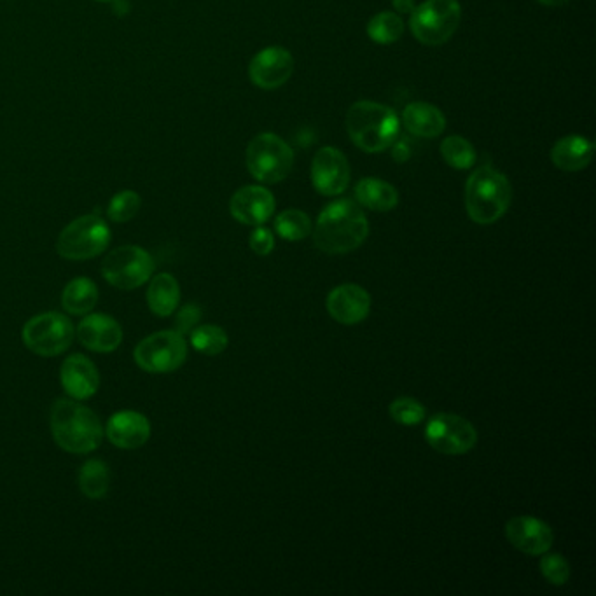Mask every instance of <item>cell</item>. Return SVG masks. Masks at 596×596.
Listing matches in <instances>:
<instances>
[{"label": "cell", "instance_id": "cb8c5ba5", "mask_svg": "<svg viewBox=\"0 0 596 596\" xmlns=\"http://www.w3.org/2000/svg\"><path fill=\"white\" fill-rule=\"evenodd\" d=\"M97 303L98 287L90 278H76L63 289L62 306L70 315H88Z\"/></svg>", "mask_w": 596, "mask_h": 596}, {"label": "cell", "instance_id": "7c38bea8", "mask_svg": "<svg viewBox=\"0 0 596 596\" xmlns=\"http://www.w3.org/2000/svg\"><path fill=\"white\" fill-rule=\"evenodd\" d=\"M312 182L320 195H341L350 182V165L345 154L334 147H322L313 158Z\"/></svg>", "mask_w": 596, "mask_h": 596}, {"label": "cell", "instance_id": "836d02e7", "mask_svg": "<svg viewBox=\"0 0 596 596\" xmlns=\"http://www.w3.org/2000/svg\"><path fill=\"white\" fill-rule=\"evenodd\" d=\"M201 319V310L196 305H188L182 308L179 315H177V320H175V331L177 333H181L182 336L184 334L191 333L193 329H195L196 324L200 322Z\"/></svg>", "mask_w": 596, "mask_h": 596}, {"label": "cell", "instance_id": "ffe728a7", "mask_svg": "<svg viewBox=\"0 0 596 596\" xmlns=\"http://www.w3.org/2000/svg\"><path fill=\"white\" fill-rule=\"evenodd\" d=\"M595 154V146L590 140L569 135L556 142L551 149V161L563 172H581L590 165Z\"/></svg>", "mask_w": 596, "mask_h": 596}, {"label": "cell", "instance_id": "4fadbf2b", "mask_svg": "<svg viewBox=\"0 0 596 596\" xmlns=\"http://www.w3.org/2000/svg\"><path fill=\"white\" fill-rule=\"evenodd\" d=\"M294 60L284 48H266L259 51L250 62L249 76L257 88L277 90L284 86L292 76Z\"/></svg>", "mask_w": 596, "mask_h": 596}, {"label": "cell", "instance_id": "9a60e30c", "mask_svg": "<svg viewBox=\"0 0 596 596\" xmlns=\"http://www.w3.org/2000/svg\"><path fill=\"white\" fill-rule=\"evenodd\" d=\"M77 338L83 347L98 354H109L118 350L123 341V329L118 320L107 313L86 315L77 327Z\"/></svg>", "mask_w": 596, "mask_h": 596}, {"label": "cell", "instance_id": "d4e9b609", "mask_svg": "<svg viewBox=\"0 0 596 596\" xmlns=\"http://www.w3.org/2000/svg\"><path fill=\"white\" fill-rule=\"evenodd\" d=\"M111 485V471L102 460H88L79 472L81 492L91 500L104 499Z\"/></svg>", "mask_w": 596, "mask_h": 596}, {"label": "cell", "instance_id": "484cf974", "mask_svg": "<svg viewBox=\"0 0 596 596\" xmlns=\"http://www.w3.org/2000/svg\"><path fill=\"white\" fill-rule=\"evenodd\" d=\"M228 334L226 331L219 326H207L195 327L191 331V345L195 348L196 352H200L203 355H219L228 348Z\"/></svg>", "mask_w": 596, "mask_h": 596}, {"label": "cell", "instance_id": "74e56055", "mask_svg": "<svg viewBox=\"0 0 596 596\" xmlns=\"http://www.w3.org/2000/svg\"><path fill=\"white\" fill-rule=\"evenodd\" d=\"M98 2H112V0H98Z\"/></svg>", "mask_w": 596, "mask_h": 596}, {"label": "cell", "instance_id": "4316f807", "mask_svg": "<svg viewBox=\"0 0 596 596\" xmlns=\"http://www.w3.org/2000/svg\"><path fill=\"white\" fill-rule=\"evenodd\" d=\"M275 229L284 240L299 242L312 233V221L305 212L292 208V210H285L278 215Z\"/></svg>", "mask_w": 596, "mask_h": 596}, {"label": "cell", "instance_id": "5b68a950", "mask_svg": "<svg viewBox=\"0 0 596 596\" xmlns=\"http://www.w3.org/2000/svg\"><path fill=\"white\" fill-rule=\"evenodd\" d=\"M111 242V228L100 215L77 217L63 229L56 252L69 261H88L100 256Z\"/></svg>", "mask_w": 596, "mask_h": 596}, {"label": "cell", "instance_id": "7a4b0ae2", "mask_svg": "<svg viewBox=\"0 0 596 596\" xmlns=\"http://www.w3.org/2000/svg\"><path fill=\"white\" fill-rule=\"evenodd\" d=\"M49 422L56 444L69 453H91L97 450L104 439V427L100 418L76 399L55 401Z\"/></svg>", "mask_w": 596, "mask_h": 596}, {"label": "cell", "instance_id": "30bf717a", "mask_svg": "<svg viewBox=\"0 0 596 596\" xmlns=\"http://www.w3.org/2000/svg\"><path fill=\"white\" fill-rule=\"evenodd\" d=\"M154 259L137 245H123L112 250L102 263V275L121 291L139 289L153 277Z\"/></svg>", "mask_w": 596, "mask_h": 596}, {"label": "cell", "instance_id": "d590c367", "mask_svg": "<svg viewBox=\"0 0 596 596\" xmlns=\"http://www.w3.org/2000/svg\"><path fill=\"white\" fill-rule=\"evenodd\" d=\"M392 6L396 7L397 13L411 14L415 9V0H392Z\"/></svg>", "mask_w": 596, "mask_h": 596}, {"label": "cell", "instance_id": "e0dca14e", "mask_svg": "<svg viewBox=\"0 0 596 596\" xmlns=\"http://www.w3.org/2000/svg\"><path fill=\"white\" fill-rule=\"evenodd\" d=\"M229 210L236 221L247 226H261L275 212V198L261 186H247L238 189L231 201Z\"/></svg>", "mask_w": 596, "mask_h": 596}, {"label": "cell", "instance_id": "8992f818", "mask_svg": "<svg viewBox=\"0 0 596 596\" xmlns=\"http://www.w3.org/2000/svg\"><path fill=\"white\" fill-rule=\"evenodd\" d=\"M460 16L458 0H425L413 9L409 27L425 46H441L457 32Z\"/></svg>", "mask_w": 596, "mask_h": 596}, {"label": "cell", "instance_id": "7402d4cb", "mask_svg": "<svg viewBox=\"0 0 596 596\" xmlns=\"http://www.w3.org/2000/svg\"><path fill=\"white\" fill-rule=\"evenodd\" d=\"M181 303V287L170 273H160L147 289V305L158 317H170Z\"/></svg>", "mask_w": 596, "mask_h": 596}, {"label": "cell", "instance_id": "52a82bcc", "mask_svg": "<svg viewBox=\"0 0 596 596\" xmlns=\"http://www.w3.org/2000/svg\"><path fill=\"white\" fill-rule=\"evenodd\" d=\"M247 168L256 181L277 184L291 174L294 153L275 133H261L247 147Z\"/></svg>", "mask_w": 596, "mask_h": 596}, {"label": "cell", "instance_id": "2e32d148", "mask_svg": "<svg viewBox=\"0 0 596 596\" xmlns=\"http://www.w3.org/2000/svg\"><path fill=\"white\" fill-rule=\"evenodd\" d=\"M326 306L327 312L336 322L355 326L371 312V296L359 285H340L327 296Z\"/></svg>", "mask_w": 596, "mask_h": 596}, {"label": "cell", "instance_id": "ac0fdd59", "mask_svg": "<svg viewBox=\"0 0 596 596\" xmlns=\"http://www.w3.org/2000/svg\"><path fill=\"white\" fill-rule=\"evenodd\" d=\"M105 434L109 437V441L121 450H135L149 441L151 423L139 411L125 409L114 413L109 418Z\"/></svg>", "mask_w": 596, "mask_h": 596}, {"label": "cell", "instance_id": "e575fe53", "mask_svg": "<svg viewBox=\"0 0 596 596\" xmlns=\"http://www.w3.org/2000/svg\"><path fill=\"white\" fill-rule=\"evenodd\" d=\"M390 149H392V156H394V160L399 161H408L411 158V153H413V146H411V142L406 137H399L397 135V139L390 144Z\"/></svg>", "mask_w": 596, "mask_h": 596}, {"label": "cell", "instance_id": "5bb4252c", "mask_svg": "<svg viewBox=\"0 0 596 596\" xmlns=\"http://www.w3.org/2000/svg\"><path fill=\"white\" fill-rule=\"evenodd\" d=\"M506 535L514 548L530 556L548 553L555 542V534L548 523L534 516H516L507 521Z\"/></svg>", "mask_w": 596, "mask_h": 596}, {"label": "cell", "instance_id": "ba28073f", "mask_svg": "<svg viewBox=\"0 0 596 596\" xmlns=\"http://www.w3.org/2000/svg\"><path fill=\"white\" fill-rule=\"evenodd\" d=\"M74 334L76 331L69 317L58 312H46L28 320L21 338L25 347L35 355L56 357L69 350Z\"/></svg>", "mask_w": 596, "mask_h": 596}, {"label": "cell", "instance_id": "4dcf8cb0", "mask_svg": "<svg viewBox=\"0 0 596 596\" xmlns=\"http://www.w3.org/2000/svg\"><path fill=\"white\" fill-rule=\"evenodd\" d=\"M390 416L396 420L399 425H418L425 420L427 411L420 402L411 399V397H399L390 404Z\"/></svg>", "mask_w": 596, "mask_h": 596}, {"label": "cell", "instance_id": "1f68e13d", "mask_svg": "<svg viewBox=\"0 0 596 596\" xmlns=\"http://www.w3.org/2000/svg\"><path fill=\"white\" fill-rule=\"evenodd\" d=\"M542 576L555 586H563L570 579V565L558 553H544L541 558Z\"/></svg>", "mask_w": 596, "mask_h": 596}, {"label": "cell", "instance_id": "8fae6325", "mask_svg": "<svg viewBox=\"0 0 596 596\" xmlns=\"http://www.w3.org/2000/svg\"><path fill=\"white\" fill-rule=\"evenodd\" d=\"M425 441L443 455H465L478 443V432L469 420L451 413H437L425 427Z\"/></svg>", "mask_w": 596, "mask_h": 596}, {"label": "cell", "instance_id": "603a6c76", "mask_svg": "<svg viewBox=\"0 0 596 596\" xmlns=\"http://www.w3.org/2000/svg\"><path fill=\"white\" fill-rule=\"evenodd\" d=\"M355 198L362 207L375 212H390L399 203V193L389 182L380 179H362L355 186Z\"/></svg>", "mask_w": 596, "mask_h": 596}, {"label": "cell", "instance_id": "d6a6232c", "mask_svg": "<svg viewBox=\"0 0 596 596\" xmlns=\"http://www.w3.org/2000/svg\"><path fill=\"white\" fill-rule=\"evenodd\" d=\"M250 249L256 252L257 256H268L275 249V238L270 229L257 226L254 233L250 235Z\"/></svg>", "mask_w": 596, "mask_h": 596}, {"label": "cell", "instance_id": "277c9868", "mask_svg": "<svg viewBox=\"0 0 596 596\" xmlns=\"http://www.w3.org/2000/svg\"><path fill=\"white\" fill-rule=\"evenodd\" d=\"M513 200V189L504 174L492 167H481L465 186V208L476 224H493L504 217Z\"/></svg>", "mask_w": 596, "mask_h": 596}, {"label": "cell", "instance_id": "f546056e", "mask_svg": "<svg viewBox=\"0 0 596 596\" xmlns=\"http://www.w3.org/2000/svg\"><path fill=\"white\" fill-rule=\"evenodd\" d=\"M142 207V198L135 191H121L112 198L107 208L109 219L114 222L132 221L135 215L139 214Z\"/></svg>", "mask_w": 596, "mask_h": 596}, {"label": "cell", "instance_id": "83f0119b", "mask_svg": "<svg viewBox=\"0 0 596 596\" xmlns=\"http://www.w3.org/2000/svg\"><path fill=\"white\" fill-rule=\"evenodd\" d=\"M402 32H404V23L401 16H397L396 13L383 11L369 21V37L378 44H394L401 39Z\"/></svg>", "mask_w": 596, "mask_h": 596}, {"label": "cell", "instance_id": "3957f363", "mask_svg": "<svg viewBox=\"0 0 596 596\" xmlns=\"http://www.w3.org/2000/svg\"><path fill=\"white\" fill-rule=\"evenodd\" d=\"M345 123L352 142L366 153H382L399 135L396 111L369 100L352 105Z\"/></svg>", "mask_w": 596, "mask_h": 596}, {"label": "cell", "instance_id": "8d00e7d4", "mask_svg": "<svg viewBox=\"0 0 596 596\" xmlns=\"http://www.w3.org/2000/svg\"><path fill=\"white\" fill-rule=\"evenodd\" d=\"M539 2L544 4V6L556 7L563 6V4H567V2H570V0H539Z\"/></svg>", "mask_w": 596, "mask_h": 596}, {"label": "cell", "instance_id": "f1b7e54d", "mask_svg": "<svg viewBox=\"0 0 596 596\" xmlns=\"http://www.w3.org/2000/svg\"><path fill=\"white\" fill-rule=\"evenodd\" d=\"M441 154H443L444 161L455 170H467L476 161V151H474L471 142L465 140L464 137H457V135L443 140Z\"/></svg>", "mask_w": 596, "mask_h": 596}, {"label": "cell", "instance_id": "d6986e66", "mask_svg": "<svg viewBox=\"0 0 596 596\" xmlns=\"http://www.w3.org/2000/svg\"><path fill=\"white\" fill-rule=\"evenodd\" d=\"M62 387L70 399L84 401L97 394L100 387L98 369L86 355L72 354L62 364L60 371Z\"/></svg>", "mask_w": 596, "mask_h": 596}, {"label": "cell", "instance_id": "44dd1931", "mask_svg": "<svg viewBox=\"0 0 596 596\" xmlns=\"http://www.w3.org/2000/svg\"><path fill=\"white\" fill-rule=\"evenodd\" d=\"M402 123L408 128L409 133L423 139H434L446 128L443 112L425 102L409 104L402 112Z\"/></svg>", "mask_w": 596, "mask_h": 596}, {"label": "cell", "instance_id": "6da1fadb", "mask_svg": "<svg viewBox=\"0 0 596 596\" xmlns=\"http://www.w3.org/2000/svg\"><path fill=\"white\" fill-rule=\"evenodd\" d=\"M369 235V222L362 208L352 200L327 205L313 231V242L326 254H348L359 249Z\"/></svg>", "mask_w": 596, "mask_h": 596}, {"label": "cell", "instance_id": "9c48e42d", "mask_svg": "<svg viewBox=\"0 0 596 596\" xmlns=\"http://www.w3.org/2000/svg\"><path fill=\"white\" fill-rule=\"evenodd\" d=\"M139 368L151 375H167L181 368L188 357L186 338L177 331H161L140 341L135 352Z\"/></svg>", "mask_w": 596, "mask_h": 596}]
</instances>
